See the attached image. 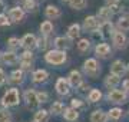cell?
Returning <instances> with one entry per match:
<instances>
[{"mask_svg":"<svg viewBox=\"0 0 129 122\" xmlns=\"http://www.w3.org/2000/svg\"><path fill=\"white\" fill-rule=\"evenodd\" d=\"M118 83H119V76H116V75H109L105 79V85L108 88H115Z\"/></svg>","mask_w":129,"mask_h":122,"instance_id":"obj_27","label":"cell"},{"mask_svg":"<svg viewBox=\"0 0 129 122\" xmlns=\"http://www.w3.org/2000/svg\"><path fill=\"white\" fill-rule=\"evenodd\" d=\"M20 66H22V71H29L32 68V62H20Z\"/></svg>","mask_w":129,"mask_h":122,"instance_id":"obj_40","label":"cell"},{"mask_svg":"<svg viewBox=\"0 0 129 122\" xmlns=\"http://www.w3.org/2000/svg\"><path fill=\"white\" fill-rule=\"evenodd\" d=\"M23 71L22 69H16V71H13L12 73H10V82L12 83H22L23 82Z\"/></svg>","mask_w":129,"mask_h":122,"instance_id":"obj_18","label":"cell"},{"mask_svg":"<svg viewBox=\"0 0 129 122\" xmlns=\"http://www.w3.org/2000/svg\"><path fill=\"white\" fill-rule=\"evenodd\" d=\"M49 118H50V113L47 112V111H45V109H40V111H37V112L35 113L33 121L35 122H47Z\"/></svg>","mask_w":129,"mask_h":122,"instance_id":"obj_17","label":"cell"},{"mask_svg":"<svg viewBox=\"0 0 129 122\" xmlns=\"http://www.w3.org/2000/svg\"><path fill=\"white\" fill-rule=\"evenodd\" d=\"M45 14H46V17L47 19H57L60 16V10L56 7V6H53V5H49L45 9Z\"/></svg>","mask_w":129,"mask_h":122,"instance_id":"obj_15","label":"cell"},{"mask_svg":"<svg viewBox=\"0 0 129 122\" xmlns=\"http://www.w3.org/2000/svg\"><path fill=\"white\" fill-rule=\"evenodd\" d=\"M122 116V111H120L119 108H113L109 111V115H108V118H111V119H119V118Z\"/></svg>","mask_w":129,"mask_h":122,"instance_id":"obj_35","label":"cell"},{"mask_svg":"<svg viewBox=\"0 0 129 122\" xmlns=\"http://www.w3.org/2000/svg\"><path fill=\"white\" fill-rule=\"evenodd\" d=\"M83 68H85V71H86V73L90 76H96L98 73H99V65H98V62L95 60V59H88V60L83 63Z\"/></svg>","mask_w":129,"mask_h":122,"instance_id":"obj_6","label":"cell"},{"mask_svg":"<svg viewBox=\"0 0 129 122\" xmlns=\"http://www.w3.org/2000/svg\"><path fill=\"white\" fill-rule=\"evenodd\" d=\"M63 2H69V0H63Z\"/></svg>","mask_w":129,"mask_h":122,"instance_id":"obj_47","label":"cell"},{"mask_svg":"<svg viewBox=\"0 0 129 122\" xmlns=\"http://www.w3.org/2000/svg\"><path fill=\"white\" fill-rule=\"evenodd\" d=\"M69 5L72 9H76V10H82L86 7V0H69Z\"/></svg>","mask_w":129,"mask_h":122,"instance_id":"obj_26","label":"cell"},{"mask_svg":"<svg viewBox=\"0 0 129 122\" xmlns=\"http://www.w3.org/2000/svg\"><path fill=\"white\" fill-rule=\"evenodd\" d=\"M98 16H99V20H102V23H105V22H108V20L111 19L112 12H111L109 7H102V9H99V12H98Z\"/></svg>","mask_w":129,"mask_h":122,"instance_id":"obj_21","label":"cell"},{"mask_svg":"<svg viewBox=\"0 0 129 122\" xmlns=\"http://www.w3.org/2000/svg\"><path fill=\"white\" fill-rule=\"evenodd\" d=\"M63 109H64V106L62 102H53L50 106V112L55 113V115H59V113L63 112Z\"/></svg>","mask_w":129,"mask_h":122,"instance_id":"obj_29","label":"cell"},{"mask_svg":"<svg viewBox=\"0 0 129 122\" xmlns=\"http://www.w3.org/2000/svg\"><path fill=\"white\" fill-rule=\"evenodd\" d=\"M112 38H113V43L118 49H125L128 46V39L122 32H113L112 33Z\"/></svg>","mask_w":129,"mask_h":122,"instance_id":"obj_7","label":"cell"},{"mask_svg":"<svg viewBox=\"0 0 129 122\" xmlns=\"http://www.w3.org/2000/svg\"><path fill=\"white\" fill-rule=\"evenodd\" d=\"M79 118V112L76 111V109L73 108H68L66 111H64V119L69 122H75L76 119Z\"/></svg>","mask_w":129,"mask_h":122,"instance_id":"obj_23","label":"cell"},{"mask_svg":"<svg viewBox=\"0 0 129 122\" xmlns=\"http://www.w3.org/2000/svg\"><path fill=\"white\" fill-rule=\"evenodd\" d=\"M24 101H26V103L27 105H30V106H36V105H39V101H37V92L33 89H27L26 92H24Z\"/></svg>","mask_w":129,"mask_h":122,"instance_id":"obj_9","label":"cell"},{"mask_svg":"<svg viewBox=\"0 0 129 122\" xmlns=\"http://www.w3.org/2000/svg\"><path fill=\"white\" fill-rule=\"evenodd\" d=\"M10 22H9V17L6 16V14H0V26H9Z\"/></svg>","mask_w":129,"mask_h":122,"instance_id":"obj_39","label":"cell"},{"mask_svg":"<svg viewBox=\"0 0 129 122\" xmlns=\"http://www.w3.org/2000/svg\"><path fill=\"white\" fill-rule=\"evenodd\" d=\"M47 94L46 92H37V101L39 103H43V102H47Z\"/></svg>","mask_w":129,"mask_h":122,"instance_id":"obj_38","label":"cell"},{"mask_svg":"<svg viewBox=\"0 0 129 122\" xmlns=\"http://www.w3.org/2000/svg\"><path fill=\"white\" fill-rule=\"evenodd\" d=\"M24 17V10L23 7H12L9 10V20L14 22V23H19V22H22Z\"/></svg>","mask_w":129,"mask_h":122,"instance_id":"obj_5","label":"cell"},{"mask_svg":"<svg viewBox=\"0 0 129 122\" xmlns=\"http://www.w3.org/2000/svg\"><path fill=\"white\" fill-rule=\"evenodd\" d=\"M47 79V72L43 71V69H37V71L33 72L32 75V80L35 83H40V82H45Z\"/></svg>","mask_w":129,"mask_h":122,"instance_id":"obj_14","label":"cell"},{"mask_svg":"<svg viewBox=\"0 0 129 122\" xmlns=\"http://www.w3.org/2000/svg\"><path fill=\"white\" fill-rule=\"evenodd\" d=\"M108 99L115 103H123V102H126V94H125L123 90L113 89L108 94Z\"/></svg>","mask_w":129,"mask_h":122,"instance_id":"obj_4","label":"cell"},{"mask_svg":"<svg viewBox=\"0 0 129 122\" xmlns=\"http://www.w3.org/2000/svg\"><path fill=\"white\" fill-rule=\"evenodd\" d=\"M79 35H80V26L79 24H72L69 27V30H68V36H69L70 39H75V38H78Z\"/></svg>","mask_w":129,"mask_h":122,"instance_id":"obj_28","label":"cell"},{"mask_svg":"<svg viewBox=\"0 0 129 122\" xmlns=\"http://www.w3.org/2000/svg\"><path fill=\"white\" fill-rule=\"evenodd\" d=\"M6 9V3L3 2V0H0V14H2V12Z\"/></svg>","mask_w":129,"mask_h":122,"instance_id":"obj_43","label":"cell"},{"mask_svg":"<svg viewBox=\"0 0 129 122\" xmlns=\"http://www.w3.org/2000/svg\"><path fill=\"white\" fill-rule=\"evenodd\" d=\"M56 90H57L59 95H68L69 94V83H68V80H64L63 78L57 79V82H56Z\"/></svg>","mask_w":129,"mask_h":122,"instance_id":"obj_12","label":"cell"},{"mask_svg":"<svg viewBox=\"0 0 129 122\" xmlns=\"http://www.w3.org/2000/svg\"><path fill=\"white\" fill-rule=\"evenodd\" d=\"M40 32H42L43 36H49V35L53 32V24L50 23V20H45V22L40 24Z\"/></svg>","mask_w":129,"mask_h":122,"instance_id":"obj_24","label":"cell"},{"mask_svg":"<svg viewBox=\"0 0 129 122\" xmlns=\"http://www.w3.org/2000/svg\"><path fill=\"white\" fill-rule=\"evenodd\" d=\"M116 2H118V0H108V3H109V5H115Z\"/></svg>","mask_w":129,"mask_h":122,"instance_id":"obj_45","label":"cell"},{"mask_svg":"<svg viewBox=\"0 0 129 122\" xmlns=\"http://www.w3.org/2000/svg\"><path fill=\"white\" fill-rule=\"evenodd\" d=\"M111 72L112 75H116V76H122L125 73V65L122 60H115L111 66Z\"/></svg>","mask_w":129,"mask_h":122,"instance_id":"obj_13","label":"cell"},{"mask_svg":"<svg viewBox=\"0 0 129 122\" xmlns=\"http://www.w3.org/2000/svg\"><path fill=\"white\" fill-rule=\"evenodd\" d=\"M7 46L10 47V49H12V50L14 52V49H17L19 46H20V40H19L17 38H10L9 40H7Z\"/></svg>","mask_w":129,"mask_h":122,"instance_id":"obj_34","label":"cell"},{"mask_svg":"<svg viewBox=\"0 0 129 122\" xmlns=\"http://www.w3.org/2000/svg\"><path fill=\"white\" fill-rule=\"evenodd\" d=\"M101 96H102L101 90H98V89H92L89 92V101L90 102H98L101 99Z\"/></svg>","mask_w":129,"mask_h":122,"instance_id":"obj_31","label":"cell"},{"mask_svg":"<svg viewBox=\"0 0 129 122\" xmlns=\"http://www.w3.org/2000/svg\"><path fill=\"white\" fill-rule=\"evenodd\" d=\"M10 112L9 111H6V109H0V122H6L10 119Z\"/></svg>","mask_w":129,"mask_h":122,"instance_id":"obj_37","label":"cell"},{"mask_svg":"<svg viewBox=\"0 0 129 122\" xmlns=\"http://www.w3.org/2000/svg\"><path fill=\"white\" fill-rule=\"evenodd\" d=\"M19 99H20V95H19V90L16 88H12L3 95V98H2V105L6 106V108H9V106H14V105H17L19 103Z\"/></svg>","mask_w":129,"mask_h":122,"instance_id":"obj_1","label":"cell"},{"mask_svg":"<svg viewBox=\"0 0 129 122\" xmlns=\"http://www.w3.org/2000/svg\"><path fill=\"white\" fill-rule=\"evenodd\" d=\"M111 53V47L109 45H106V43H99L96 46V55L101 57H106L108 55Z\"/></svg>","mask_w":129,"mask_h":122,"instance_id":"obj_19","label":"cell"},{"mask_svg":"<svg viewBox=\"0 0 129 122\" xmlns=\"http://www.w3.org/2000/svg\"><path fill=\"white\" fill-rule=\"evenodd\" d=\"M83 27L85 30H89V32H93V30H96L99 27V22L95 16H89L85 19V23H83Z\"/></svg>","mask_w":129,"mask_h":122,"instance_id":"obj_11","label":"cell"},{"mask_svg":"<svg viewBox=\"0 0 129 122\" xmlns=\"http://www.w3.org/2000/svg\"><path fill=\"white\" fill-rule=\"evenodd\" d=\"M5 82H6V75H5V72H3V69L0 68V86L5 83Z\"/></svg>","mask_w":129,"mask_h":122,"instance_id":"obj_42","label":"cell"},{"mask_svg":"<svg viewBox=\"0 0 129 122\" xmlns=\"http://www.w3.org/2000/svg\"><path fill=\"white\" fill-rule=\"evenodd\" d=\"M0 60L6 63V65H16L19 62V56L16 55V52L13 50H9V52H5L0 55Z\"/></svg>","mask_w":129,"mask_h":122,"instance_id":"obj_8","label":"cell"},{"mask_svg":"<svg viewBox=\"0 0 129 122\" xmlns=\"http://www.w3.org/2000/svg\"><path fill=\"white\" fill-rule=\"evenodd\" d=\"M49 39H47V36H43V38H40L39 40H37V47L39 49H42V50H45V49H47L49 47Z\"/></svg>","mask_w":129,"mask_h":122,"instance_id":"obj_32","label":"cell"},{"mask_svg":"<svg viewBox=\"0 0 129 122\" xmlns=\"http://www.w3.org/2000/svg\"><path fill=\"white\" fill-rule=\"evenodd\" d=\"M20 46H23L26 50H32L33 47L37 46V39L35 35L32 33H27V35H24L23 38L20 39Z\"/></svg>","mask_w":129,"mask_h":122,"instance_id":"obj_3","label":"cell"},{"mask_svg":"<svg viewBox=\"0 0 129 122\" xmlns=\"http://www.w3.org/2000/svg\"><path fill=\"white\" fill-rule=\"evenodd\" d=\"M108 121V115L102 111H95L90 115V122H106Z\"/></svg>","mask_w":129,"mask_h":122,"instance_id":"obj_22","label":"cell"},{"mask_svg":"<svg viewBox=\"0 0 129 122\" xmlns=\"http://www.w3.org/2000/svg\"><path fill=\"white\" fill-rule=\"evenodd\" d=\"M6 122H12V121H10V119H9V121H6Z\"/></svg>","mask_w":129,"mask_h":122,"instance_id":"obj_46","label":"cell"},{"mask_svg":"<svg viewBox=\"0 0 129 122\" xmlns=\"http://www.w3.org/2000/svg\"><path fill=\"white\" fill-rule=\"evenodd\" d=\"M99 32H101L102 38H108V36H111V33H112V24L109 23V22L101 23V24H99Z\"/></svg>","mask_w":129,"mask_h":122,"instance_id":"obj_20","label":"cell"},{"mask_svg":"<svg viewBox=\"0 0 129 122\" xmlns=\"http://www.w3.org/2000/svg\"><path fill=\"white\" fill-rule=\"evenodd\" d=\"M55 46L57 47V50H62L63 52L64 49H69L70 47V42H69V39H66V38H56L55 39Z\"/></svg>","mask_w":129,"mask_h":122,"instance_id":"obj_16","label":"cell"},{"mask_svg":"<svg viewBox=\"0 0 129 122\" xmlns=\"http://www.w3.org/2000/svg\"><path fill=\"white\" fill-rule=\"evenodd\" d=\"M33 60V53L32 50H24L20 56V62H32Z\"/></svg>","mask_w":129,"mask_h":122,"instance_id":"obj_36","label":"cell"},{"mask_svg":"<svg viewBox=\"0 0 129 122\" xmlns=\"http://www.w3.org/2000/svg\"><path fill=\"white\" fill-rule=\"evenodd\" d=\"M37 9V3H36V0H24V3H23V10L24 12H36Z\"/></svg>","mask_w":129,"mask_h":122,"instance_id":"obj_25","label":"cell"},{"mask_svg":"<svg viewBox=\"0 0 129 122\" xmlns=\"http://www.w3.org/2000/svg\"><path fill=\"white\" fill-rule=\"evenodd\" d=\"M123 88H125V90H128V92H129V79L123 82Z\"/></svg>","mask_w":129,"mask_h":122,"instance_id":"obj_44","label":"cell"},{"mask_svg":"<svg viewBox=\"0 0 129 122\" xmlns=\"http://www.w3.org/2000/svg\"><path fill=\"white\" fill-rule=\"evenodd\" d=\"M82 105H83L82 101H79V99H72V108L73 109L79 108V106H82Z\"/></svg>","mask_w":129,"mask_h":122,"instance_id":"obj_41","label":"cell"},{"mask_svg":"<svg viewBox=\"0 0 129 122\" xmlns=\"http://www.w3.org/2000/svg\"><path fill=\"white\" fill-rule=\"evenodd\" d=\"M118 27H119L120 30H129V16H125V17L119 19Z\"/></svg>","mask_w":129,"mask_h":122,"instance_id":"obj_30","label":"cell"},{"mask_svg":"<svg viewBox=\"0 0 129 122\" xmlns=\"http://www.w3.org/2000/svg\"><path fill=\"white\" fill-rule=\"evenodd\" d=\"M89 46H90V42H89L88 39H80L78 43V49L80 52H85V50H88Z\"/></svg>","mask_w":129,"mask_h":122,"instance_id":"obj_33","label":"cell"},{"mask_svg":"<svg viewBox=\"0 0 129 122\" xmlns=\"http://www.w3.org/2000/svg\"><path fill=\"white\" fill-rule=\"evenodd\" d=\"M68 83L73 88H78L82 85V75L79 73L78 71H72L69 75V79H68Z\"/></svg>","mask_w":129,"mask_h":122,"instance_id":"obj_10","label":"cell"},{"mask_svg":"<svg viewBox=\"0 0 129 122\" xmlns=\"http://www.w3.org/2000/svg\"><path fill=\"white\" fill-rule=\"evenodd\" d=\"M45 60L50 65H62L66 60V53L62 50H50L45 55Z\"/></svg>","mask_w":129,"mask_h":122,"instance_id":"obj_2","label":"cell"}]
</instances>
